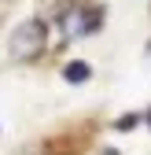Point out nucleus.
<instances>
[{
	"label": "nucleus",
	"mask_w": 151,
	"mask_h": 155,
	"mask_svg": "<svg viewBox=\"0 0 151 155\" xmlns=\"http://www.w3.org/2000/svg\"><path fill=\"white\" fill-rule=\"evenodd\" d=\"M44 41H48L44 22H41V18H26V22L8 37V55L18 59V63H26V59H33V55H41Z\"/></svg>",
	"instance_id": "1"
},
{
	"label": "nucleus",
	"mask_w": 151,
	"mask_h": 155,
	"mask_svg": "<svg viewBox=\"0 0 151 155\" xmlns=\"http://www.w3.org/2000/svg\"><path fill=\"white\" fill-rule=\"evenodd\" d=\"M88 74H92V70H88V63H78V59H74V63H66V67H63V78H66V81H70V85H81V81H85V78H88Z\"/></svg>",
	"instance_id": "2"
},
{
	"label": "nucleus",
	"mask_w": 151,
	"mask_h": 155,
	"mask_svg": "<svg viewBox=\"0 0 151 155\" xmlns=\"http://www.w3.org/2000/svg\"><path fill=\"white\" fill-rule=\"evenodd\" d=\"M133 126H137V114H125V118L118 122V129H133Z\"/></svg>",
	"instance_id": "3"
},
{
	"label": "nucleus",
	"mask_w": 151,
	"mask_h": 155,
	"mask_svg": "<svg viewBox=\"0 0 151 155\" xmlns=\"http://www.w3.org/2000/svg\"><path fill=\"white\" fill-rule=\"evenodd\" d=\"M147 122H151V114H147Z\"/></svg>",
	"instance_id": "4"
}]
</instances>
